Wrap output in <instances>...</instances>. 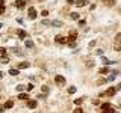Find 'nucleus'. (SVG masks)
Segmentation results:
<instances>
[{"label":"nucleus","mask_w":121,"mask_h":113,"mask_svg":"<svg viewBox=\"0 0 121 113\" xmlns=\"http://www.w3.org/2000/svg\"><path fill=\"white\" fill-rule=\"evenodd\" d=\"M30 63L29 62H20L18 63V69H26V68H29Z\"/></svg>","instance_id":"10"},{"label":"nucleus","mask_w":121,"mask_h":113,"mask_svg":"<svg viewBox=\"0 0 121 113\" xmlns=\"http://www.w3.org/2000/svg\"><path fill=\"white\" fill-rule=\"evenodd\" d=\"M67 2L70 3V5H74V2H76V0H67Z\"/></svg>","instance_id":"35"},{"label":"nucleus","mask_w":121,"mask_h":113,"mask_svg":"<svg viewBox=\"0 0 121 113\" xmlns=\"http://www.w3.org/2000/svg\"><path fill=\"white\" fill-rule=\"evenodd\" d=\"M5 109H11V107H14V101L12 100H9V101H6L5 103V105H3Z\"/></svg>","instance_id":"11"},{"label":"nucleus","mask_w":121,"mask_h":113,"mask_svg":"<svg viewBox=\"0 0 121 113\" xmlns=\"http://www.w3.org/2000/svg\"><path fill=\"white\" fill-rule=\"evenodd\" d=\"M120 39H121V33H118V35L115 36V44H113V50H115V51H120V50H121Z\"/></svg>","instance_id":"2"},{"label":"nucleus","mask_w":121,"mask_h":113,"mask_svg":"<svg viewBox=\"0 0 121 113\" xmlns=\"http://www.w3.org/2000/svg\"><path fill=\"white\" fill-rule=\"evenodd\" d=\"M55 42H56V44H60V45H64V44H67V39H65V38H64V36L58 35V36L55 38Z\"/></svg>","instance_id":"5"},{"label":"nucleus","mask_w":121,"mask_h":113,"mask_svg":"<svg viewBox=\"0 0 121 113\" xmlns=\"http://www.w3.org/2000/svg\"><path fill=\"white\" fill-rule=\"evenodd\" d=\"M18 38H20V39H24V38H27V32H26V30H18Z\"/></svg>","instance_id":"8"},{"label":"nucleus","mask_w":121,"mask_h":113,"mask_svg":"<svg viewBox=\"0 0 121 113\" xmlns=\"http://www.w3.org/2000/svg\"><path fill=\"white\" fill-rule=\"evenodd\" d=\"M0 56H6V48H0Z\"/></svg>","instance_id":"25"},{"label":"nucleus","mask_w":121,"mask_h":113,"mask_svg":"<svg viewBox=\"0 0 121 113\" xmlns=\"http://www.w3.org/2000/svg\"><path fill=\"white\" fill-rule=\"evenodd\" d=\"M3 110H5V107H3V105H0V113H2Z\"/></svg>","instance_id":"37"},{"label":"nucleus","mask_w":121,"mask_h":113,"mask_svg":"<svg viewBox=\"0 0 121 113\" xmlns=\"http://www.w3.org/2000/svg\"><path fill=\"white\" fill-rule=\"evenodd\" d=\"M41 89H43V92H44V93H47V92H48V86H45V85H44Z\"/></svg>","instance_id":"28"},{"label":"nucleus","mask_w":121,"mask_h":113,"mask_svg":"<svg viewBox=\"0 0 121 113\" xmlns=\"http://www.w3.org/2000/svg\"><path fill=\"white\" fill-rule=\"evenodd\" d=\"M104 2H106L108 6H113V5H115V0H104Z\"/></svg>","instance_id":"22"},{"label":"nucleus","mask_w":121,"mask_h":113,"mask_svg":"<svg viewBox=\"0 0 121 113\" xmlns=\"http://www.w3.org/2000/svg\"><path fill=\"white\" fill-rule=\"evenodd\" d=\"M26 89H27V90H29V92H30V90H32V89H33V85H32V83H29V85H27V88H26Z\"/></svg>","instance_id":"31"},{"label":"nucleus","mask_w":121,"mask_h":113,"mask_svg":"<svg viewBox=\"0 0 121 113\" xmlns=\"http://www.w3.org/2000/svg\"><path fill=\"white\" fill-rule=\"evenodd\" d=\"M74 3H76V6H77V8H83L85 5H88L86 0H77V2H74Z\"/></svg>","instance_id":"9"},{"label":"nucleus","mask_w":121,"mask_h":113,"mask_svg":"<svg viewBox=\"0 0 121 113\" xmlns=\"http://www.w3.org/2000/svg\"><path fill=\"white\" fill-rule=\"evenodd\" d=\"M0 6H5V0H0Z\"/></svg>","instance_id":"36"},{"label":"nucleus","mask_w":121,"mask_h":113,"mask_svg":"<svg viewBox=\"0 0 121 113\" xmlns=\"http://www.w3.org/2000/svg\"><path fill=\"white\" fill-rule=\"evenodd\" d=\"M18 100H24V101H27V100H29V95H27V93H20V95H18Z\"/></svg>","instance_id":"12"},{"label":"nucleus","mask_w":121,"mask_h":113,"mask_svg":"<svg viewBox=\"0 0 121 113\" xmlns=\"http://www.w3.org/2000/svg\"><path fill=\"white\" fill-rule=\"evenodd\" d=\"M3 75H5V74H3V73H2V71H0V78H2V77H3Z\"/></svg>","instance_id":"38"},{"label":"nucleus","mask_w":121,"mask_h":113,"mask_svg":"<svg viewBox=\"0 0 121 113\" xmlns=\"http://www.w3.org/2000/svg\"><path fill=\"white\" fill-rule=\"evenodd\" d=\"M55 83L58 86H64V85H65V77H62V75H56V77H55Z\"/></svg>","instance_id":"4"},{"label":"nucleus","mask_w":121,"mask_h":113,"mask_svg":"<svg viewBox=\"0 0 121 113\" xmlns=\"http://www.w3.org/2000/svg\"><path fill=\"white\" fill-rule=\"evenodd\" d=\"M17 90H18V92H23V90H24V86H23V85H18L17 86Z\"/></svg>","instance_id":"26"},{"label":"nucleus","mask_w":121,"mask_h":113,"mask_svg":"<svg viewBox=\"0 0 121 113\" xmlns=\"http://www.w3.org/2000/svg\"><path fill=\"white\" fill-rule=\"evenodd\" d=\"M70 18H71V20H79V14L77 12H73V14L70 15Z\"/></svg>","instance_id":"17"},{"label":"nucleus","mask_w":121,"mask_h":113,"mask_svg":"<svg viewBox=\"0 0 121 113\" xmlns=\"http://www.w3.org/2000/svg\"><path fill=\"white\" fill-rule=\"evenodd\" d=\"M95 53H97V54H98V56H103V50H100V48H98V50H97Z\"/></svg>","instance_id":"32"},{"label":"nucleus","mask_w":121,"mask_h":113,"mask_svg":"<svg viewBox=\"0 0 121 113\" xmlns=\"http://www.w3.org/2000/svg\"><path fill=\"white\" fill-rule=\"evenodd\" d=\"M76 90H77V89H76L74 86H70V88H68V93H74Z\"/></svg>","instance_id":"23"},{"label":"nucleus","mask_w":121,"mask_h":113,"mask_svg":"<svg viewBox=\"0 0 121 113\" xmlns=\"http://www.w3.org/2000/svg\"><path fill=\"white\" fill-rule=\"evenodd\" d=\"M73 113H83V110H82L80 107H77V109H76V110H73Z\"/></svg>","instance_id":"29"},{"label":"nucleus","mask_w":121,"mask_h":113,"mask_svg":"<svg viewBox=\"0 0 121 113\" xmlns=\"http://www.w3.org/2000/svg\"><path fill=\"white\" fill-rule=\"evenodd\" d=\"M117 92H118V89H117V88H113V86H112V88H109L108 90H106V92L100 93V97H113Z\"/></svg>","instance_id":"1"},{"label":"nucleus","mask_w":121,"mask_h":113,"mask_svg":"<svg viewBox=\"0 0 121 113\" xmlns=\"http://www.w3.org/2000/svg\"><path fill=\"white\" fill-rule=\"evenodd\" d=\"M41 15H43V17H47V15H48V11H43Z\"/></svg>","instance_id":"33"},{"label":"nucleus","mask_w":121,"mask_h":113,"mask_svg":"<svg viewBox=\"0 0 121 113\" xmlns=\"http://www.w3.org/2000/svg\"><path fill=\"white\" fill-rule=\"evenodd\" d=\"M26 5V0H15V6L18 8V9H23Z\"/></svg>","instance_id":"7"},{"label":"nucleus","mask_w":121,"mask_h":113,"mask_svg":"<svg viewBox=\"0 0 121 113\" xmlns=\"http://www.w3.org/2000/svg\"><path fill=\"white\" fill-rule=\"evenodd\" d=\"M3 12H5V6H0V15H2Z\"/></svg>","instance_id":"34"},{"label":"nucleus","mask_w":121,"mask_h":113,"mask_svg":"<svg viewBox=\"0 0 121 113\" xmlns=\"http://www.w3.org/2000/svg\"><path fill=\"white\" fill-rule=\"evenodd\" d=\"M83 103V98H77V100H74V104L76 105H80Z\"/></svg>","instance_id":"20"},{"label":"nucleus","mask_w":121,"mask_h":113,"mask_svg":"<svg viewBox=\"0 0 121 113\" xmlns=\"http://www.w3.org/2000/svg\"><path fill=\"white\" fill-rule=\"evenodd\" d=\"M85 24H86V21H85V20H79V26H80V27H83Z\"/></svg>","instance_id":"27"},{"label":"nucleus","mask_w":121,"mask_h":113,"mask_svg":"<svg viewBox=\"0 0 121 113\" xmlns=\"http://www.w3.org/2000/svg\"><path fill=\"white\" fill-rule=\"evenodd\" d=\"M9 62V57H8V56H2V57H0V63H8Z\"/></svg>","instance_id":"14"},{"label":"nucleus","mask_w":121,"mask_h":113,"mask_svg":"<svg viewBox=\"0 0 121 113\" xmlns=\"http://www.w3.org/2000/svg\"><path fill=\"white\" fill-rule=\"evenodd\" d=\"M111 107V104L109 103H104V104H101V110H104V109H109Z\"/></svg>","instance_id":"24"},{"label":"nucleus","mask_w":121,"mask_h":113,"mask_svg":"<svg viewBox=\"0 0 121 113\" xmlns=\"http://www.w3.org/2000/svg\"><path fill=\"white\" fill-rule=\"evenodd\" d=\"M52 24L55 26V27H60V26H62V21H59V20H55V21L52 23Z\"/></svg>","instance_id":"16"},{"label":"nucleus","mask_w":121,"mask_h":113,"mask_svg":"<svg viewBox=\"0 0 121 113\" xmlns=\"http://www.w3.org/2000/svg\"><path fill=\"white\" fill-rule=\"evenodd\" d=\"M9 74H11V75H18V69H14V68H11V69H9Z\"/></svg>","instance_id":"18"},{"label":"nucleus","mask_w":121,"mask_h":113,"mask_svg":"<svg viewBox=\"0 0 121 113\" xmlns=\"http://www.w3.org/2000/svg\"><path fill=\"white\" fill-rule=\"evenodd\" d=\"M106 81H108L106 78H98V80H97V85H98V86H100V85H104Z\"/></svg>","instance_id":"19"},{"label":"nucleus","mask_w":121,"mask_h":113,"mask_svg":"<svg viewBox=\"0 0 121 113\" xmlns=\"http://www.w3.org/2000/svg\"><path fill=\"white\" fill-rule=\"evenodd\" d=\"M101 113H117V112L113 110L112 107H109V109H104V110H101Z\"/></svg>","instance_id":"15"},{"label":"nucleus","mask_w":121,"mask_h":113,"mask_svg":"<svg viewBox=\"0 0 121 113\" xmlns=\"http://www.w3.org/2000/svg\"><path fill=\"white\" fill-rule=\"evenodd\" d=\"M27 15H29V18H30V20H35V18H36V15H38V12H36V9H35V8H32V6H30V8H29V11H27Z\"/></svg>","instance_id":"3"},{"label":"nucleus","mask_w":121,"mask_h":113,"mask_svg":"<svg viewBox=\"0 0 121 113\" xmlns=\"http://www.w3.org/2000/svg\"><path fill=\"white\" fill-rule=\"evenodd\" d=\"M98 73H100V74H108V73H109V68H108V66L100 68V69H98Z\"/></svg>","instance_id":"13"},{"label":"nucleus","mask_w":121,"mask_h":113,"mask_svg":"<svg viewBox=\"0 0 121 113\" xmlns=\"http://www.w3.org/2000/svg\"><path fill=\"white\" fill-rule=\"evenodd\" d=\"M26 47H27V48H33V42H32V41H26Z\"/></svg>","instance_id":"21"},{"label":"nucleus","mask_w":121,"mask_h":113,"mask_svg":"<svg viewBox=\"0 0 121 113\" xmlns=\"http://www.w3.org/2000/svg\"><path fill=\"white\" fill-rule=\"evenodd\" d=\"M38 2H44V0H38Z\"/></svg>","instance_id":"39"},{"label":"nucleus","mask_w":121,"mask_h":113,"mask_svg":"<svg viewBox=\"0 0 121 113\" xmlns=\"http://www.w3.org/2000/svg\"><path fill=\"white\" fill-rule=\"evenodd\" d=\"M86 66H88V68H92L94 66V62H91V60H89V62H86Z\"/></svg>","instance_id":"30"},{"label":"nucleus","mask_w":121,"mask_h":113,"mask_svg":"<svg viewBox=\"0 0 121 113\" xmlns=\"http://www.w3.org/2000/svg\"><path fill=\"white\" fill-rule=\"evenodd\" d=\"M36 105H38L36 100H27V107L29 109H36Z\"/></svg>","instance_id":"6"}]
</instances>
